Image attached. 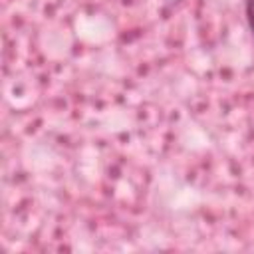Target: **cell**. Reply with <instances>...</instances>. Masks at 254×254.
<instances>
[{"label": "cell", "mask_w": 254, "mask_h": 254, "mask_svg": "<svg viewBox=\"0 0 254 254\" xmlns=\"http://www.w3.org/2000/svg\"><path fill=\"white\" fill-rule=\"evenodd\" d=\"M246 20H248V26L254 34V0H246Z\"/></svg>", "instance_id": "6da1fadb"}]
</instances>
